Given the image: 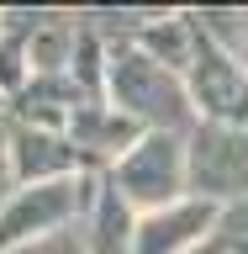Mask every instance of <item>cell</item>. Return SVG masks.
Wrapping results in <instances>:
<instances>
[{"label": "cell", "mask_w": 248, "mask_h": 254, "mask_svg": "<svg viewBox=\"0 0 248 254\" xmlns=\"http://www.w3.org/2000/svg\"><path fill=\"white\" fill-rule=\"evenodd\" d=\"M132 212H158V206L190 196L185 180V132H143L106 175H100Z\"/></svg>", "instance_id": "cell-2"}, {"label": "cell", "mask_w": 248, "mask_h": 254, "mask_svg": "<svg viewBox=\"0 0 248 254\" xmlns=\"http://www.w3.org/2000/svg\"><path fill=\"white\" fill-rule=\"evenodd\" d=\"M217 206L196 201V196H180V201L158 206V212H143L138 217V254H201L211 249L217 238Z\"/></svg>", "instance_id": "cell-7"}, {"label": "cell", "mask_w": 248, "mask_h": 254, "mask_svg": "<svg viewBox=\"0 0 248 254\" xmlns=\"http://www.w3.org/2000/svg\"><path fill=\"white\" fill-rule=\"evenodd\" d=\"M100 175H74V180H48V186H11L0 196V254L16 244H32L43 233L85 222L95 201Z\"/></svg>", "instance_id": "cell-3"}, {"label": "cell", "mask_w": 248, "mask_h": 254, "mask_svg": "<svg viewBox=\"0 0 248 254\" xmlns=\"http://www.w3.org/2000/svg\"><path fill=\"white\" fill-rule=\"evenodd\" d=\"M180 79H185L196 122L243 127L248 132V69L227 53V48H217L206 37L201 21H196V43H190V59H185V74Z\"/></svg>", "instance_id": "cell-5"}, {"label": "cell", "mask_w": 248, "mask_h": 254, "mask_svg": "<svg viewBox=\"0 0 248 254\" xmlns=\"http://www.w3.org/2000/svg\"><path fill=\"white\" fill-rule=\"evenodd\" d=\"M5 254H90V244H85V222L58 228V233H43V238H32V244H16V249H5Z\"/></svg>", "instance_id": "cell-10"}, {"label": "cell", "mask_w": 248, "mask_h": 254, "mask_svg": "<svg viewBox=\"0 0 248 254\" xmlns=\"http://www.w3.org/2000/svg\"><path fill=\"white\" fill-rule=\"evenodd\" d=\"M217 254H248V201H238V206H227L217 217Z\"/></svg>", "instance_id": "cell-11"}, {"label": "cell", "mask_w": 248, "mask_h": 254, "mask_svg": "<svg viewBox=\"0 0 248 254\" xmlns=\"http://www.w3.org/2000/svg\"><path fill=\"white\" fill-rule=\"evenodd\" d=\"M100 95L116 117L138 127V132H190L196 111H190L185 79L169 64H158L153 53H143L127 37H106V79Z\"/></svg>", "instance_id": "cell-1"}, {"label": "cell", "mask_w": 248, "mask_h": 254, "mask_svg": "<svg viewBox=\"0 0 248 254\" xmlns=\"http://www.w3.org/2000/svg\"><path fill=\"white\" fill-rule=\"evenodd\" d=\"M185 180H190V196L211 201L217 212L248 201V132L196 122L185 132Z\"/></svg>", "instance_id": "cell-4"}, {"label": "cell", "mask_w": 248, "mask_h": 254, "mask_svg": "<svg viewBox=\"0 0 248 254\" xmlns=\"http://www.w3.org/2000/svg\"><path fill=\"white\" fill-rule=\"evenodd\" d=\"M201 254H217V244H211V249H201Z\"/></svg>", "instance_id": "cell-12"}, {"label": "cell", "mask_w": 248, "mask_h": 254, "mask_svg": "<svg viewBox=\"0 0 248 254\" xmlns=\"http://www.w3.org/2000/svg\"><path fill=\"white\" fill-rule=\"evenodd\" d=\"M85 244L90 254H138V212L106 180L95 186V201L85 212Z\"/></svg>", "instance_id": "cell-8"}, {"label": "cell", "mask_w": 248, "mask_h": 254, "mask_svg": "<svg viewBox=\"0 0 248 254\" xmlns=\"http://www.w3.org/2000/svg\"><path fill=\"white\" fill-rule=\"evenodd\" d=\"M196 21H201V32L217 48H227V53L248 69V11L243 5H206V11H196Z\"/></svg>", "instance_id": "cell-9"}, {"label": "cell", "mask_w": 248, "mask_h": 254, "mask_svg": "<svg viewBox=\"0 0 248 254\" xmlns=\"http://www.w3.org/2000/svg\"><path fill=\"white\" fill-rule=\"evenodd\" d=\"M0 143H5V186H48V180L100 175L69 143V132L21 122V117H0Z\"/></svg>", "instance_id": "cell-6"}]
</instances>
